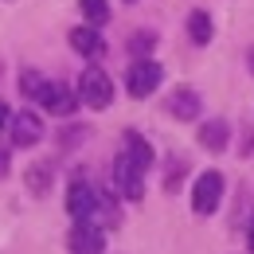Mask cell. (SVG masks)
I'll list each match as a JSON object with an SVG mask.
<instances>
[{"instance_id":"1","label":"cell","mask_w":254,"mask_h":254,"mask_svg":"<svg viewBox=\"0 0 254 254\" xmlns=\"http://www.w3.org/2000/svg\"><path fill=\"white\" fill-rule=\"evenodd\" d=\"M78 98H82L90 110L110 106V102H114V82H110V74L98 70V66H86L82 78H78Z\"/></svg>"},{"instance_id":"2","label":"cell","mask_w":254,"mask_h":254,"mask_svg":"<svg viewBox=\"0 0 254 254\" xmlns=\"http://www.w3.org/2000/svg\"><path fill=\"white\" fill-rule=\"evenodd\" d=\"M126 86H129V94H133V98H149L160 86V63H153V59H137V63H129Z\"/></svg>"},{"instance_id":"3","label":"cell","mask_w":254,"mask_h":254,"mask_svg":"<svg viewBox=\"0 0 254 254\" xmlns=\"http://www.w3.org/2000/svg\"><path fill=\"white\" fill-rule=\"evenodd\" d=\"M145 164H137V160L129 157V153H122L118 157V164H114V184H118V191L126 195V199H141V191H145Z\"/></svg>"},{"instance_id":"4","label":"cell","mask_w":254,"mask_h":254,"mask_svg":"<svg viewBox=\"0 0 254 254\" xmlns=\"http://www.w3.org/2000/svg\"><path fill=\"white\" fill-rule=\"evenodd\" d=\"M219 195H223V176L219 172H203V176L191 184V207H195L199 215H211L215 203H219Z\"/></svg>"},{"instance_id":"5","label":"cell","mask_w":254,"mask_h":254,"mask_svg":"<svg viewBox=\"0 0 254 254\" xmlns=\"http://www.w3.org/2000/svg\"><path fill=\"white\" fill-rule=\"evenodd\" d=\"M66 247H70V254H102V251H106V235H102L98 223L82 219V223H74Z\"/></svg>"},{"instance_id":"6","label":"cell","mask_w":254,"mask_h":254,"mask_svg":"<svg viewBox=\"0 0 254 254\" xmlns=\"http://www.w3.org/2000/svg\"><path fill=\"white\" fill-rule=\"evenodd\" d=\"M39 106L51 110V114H59V118H70L74 106H78V94H74L70 86H63V82H47L43 94H39Z\"/></svg>"},{"instance_id":"7","label":"cell","mask_w":254,"mask_h":254,"mask_svg":"<svg viewBox=\"0 0 254 254\" xmlns=\"http://www.w3.org/2000/svg\"><path fill=\"white\" fill-rule=\"evenodd\" d=\"M94 203H98V191L86 184V180H74L70 184V191H66V211H70V219L82 223L94 215Z\"/></svg>"},{"instance_id":"8","label":"cell","mask_w":254,"mask_h":254,"mask_svg":"<svg viewBox=\"0 0 254 254\" xmlns=\"http://www.w3.org/2000/svg\"><path fill=\"white\" fill-rule=\"evenodd\" d=\"M168 114H172L176 122H191V118H199V94H195L191 86L172 90V94H168Z\"/></svg>"},{"instance_id":"9","label":"cell","mask_w":254,"mask_h":254,"mask_svg":"<svg viewBox=\"0 0 254 254\" xmlns=\"http://www.w3.org/2000/svg\"><path fill=\"white\" fill-rule=\"evenodd\" d=\"M39 137H43V122H39L35 114H16V118H12V141H16L20 149L35 145Z\"/></svg>"},{"instance_id":"10","label":"cell","mask_w":254,"mask_h":254,"mask_svg":"<svg viewBox=\"0 0 254 254\" xmlns=\"http://www.w3.org/2000/svg\"><path fill=\"white\" fill-rule=\"evenodd\" d=\"M70 47H74L78 55H86V59H98V55L106 51V39L98 35V28H74V32H70Z\"/></svg>"},{"instance_id":"11","label":"cell","mask_w":254,"mask_h":254,"mask_svg":"<svg viewBox=\"0 0 254 254\" xmlns=\"http://www.w3.org/2000/svg\"><path fill=\"white\" fill-rule=\"evenodd\" d=\"M199 145L207 153H223L227 149V122H203L199 126Z\"/></svg>"},{"instance_id":"12","label":"cell","mask_w":254,"mask_h":254,"mask_svg":"<svg viewBox=\"0 0 254 254\" xmlns=\"http://www.w3.org/2000/svg\"><path fill=\"white\" fill-rule=\"evenodd\" d=\"M126 153H129L133 160H137V164H145V168H149V164L157 160V153H153V145H149V141H145L141 133H126Z\"/></svg>"},{"instance_id":"13","label":"cell","mask_w":254,"mask_h":254,"mask_svg":"<svg viewBox=\"0 0 254 254\" xmlns=\"http://www.w3.org/2000/svg\"><path fill=\"white\" fill-rule=\"evenodd\" d=\"M188 35L195 43H207V39H211V16H207V12H191L188 16Z\"/></svg>"},{"instance_id":"14","label":"cell","mask_w":254,"mask_h":254,"mask_svg":"<svg viewBox=\"0 0 254 254\" xmlns=\"http://www.w3.org/2000/svg\"><path fill=\"white\" fill-rule=\"evenodd\" d=\"M78 8H82V16H86L90 24L110 20V4H106V0H78Z\"/></svg>"},{"instance_id":"15","label":"cell","mask_w":254,"mask_h":254,"mask_svg":"<svg viewBox=\"0 0 254 254\" xmlns=\"http://www.w3.org/2000/svg\"><path fill=\"white\" fill-rule=\"evenodd\" d=\"M20 82H24L20 90H24L28 98H35V102H39V94H43V86H47V82H43V78H39L35 70H24V78H20Z\"/></svg>"},{"instance_id":"16","label":"cell","mask_w":254,"mask_h":254,"mask_svg":"<svg viewBox=\"0 0 254 254\" xmlns=\"http://www.w3.org/2000/svg\"><path fill=\"white\" fill-rule=\"evenodd\" d=\"M28 188L32 191H47V168H32V172H28Z\"/></svg>"},{"instance_id":"17","label":"cell","mask_w":254,"mask_h":254,"mask_svg":"<svg viewBox=\"0 0 254 254\" xmlns=\"http://www.w3.org/2000/svg\"><path fill=\"white\" fill-rule=\"evenodd\" d=\"M8 122H12V110L0 102V133H4V126H8Z\"/></svg>"},{"instance_id":"18","label":"cell","mask_w":254,"mask_h":254,"mask_svg":"<svg viewBox=\"0 0 254 254\" xmlns=\"http://www.w3.org/2000/svg\"><path fill=\"white\" fill-rule=\"evenodd\" d=\"M247 247L254 251V215H251V227H247Z\"/></svg>"},{"instance_id":"19","label":"cell","mask_w":254,"mask_h":254,"mask_svg":"<svg viewBox=\"0 0 254 254\" xmlns=\"http://www.w3.org/2000/svg\"><path fill=\"white\" fill-rule=\"evenodd\" d=\"M8 172V153H0V176Z\"/></svg>"},{"instance_id":"20","label":"cell","mask_w":254,"mask_h":254,"mask_svg":"<svg viewBox=\"0 0 254 254\" xmlns=\"http://www.w3.org/2000/svg\"><path fill=\"white\" fill-rule=\"evenodd\" d=\"M251 70H254V51H251Z\"/></svg>"}]
</instances>
